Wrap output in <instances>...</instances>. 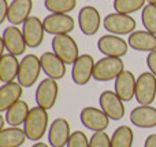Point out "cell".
<instances>
[{"instance_id": "35", "label": "cell", "mask_w": 156, "mask_h": 147, "mask_svg": "<svg viewBox=\"0 0 156 147\" xmlns=\"http://www.w3.org/2000/svg\"><path fill=\"white\" fill-rule=\"evenodd\" d=\"M32 147H49V146L47 145V143H44V142H36Z\"/></svg>"}, {"instance_id": "7", "label": "cell", "mask_w": 156, "mask_h": 147, "mask_svg": "<svg viewBox=\"0 0 156 147\" xmlns=\"http://www.w3.org/2000/svg\"><path fill=\"white\" fill-rule=\"evenodd\" d=\"M81 123L85 128L90 129L93 132H101L108 128L110 124V117L99 107L86 106L81 110Z\"/></svg>"}, {"instance_id": "15", "label": "cell", "mask_w": 156, "mask_h": 147, "mask_svg": "<svg viewBox=\"0 0 156 147\" xmlns=\"http://www.w3.org/2000/svg\"><path fill=\"white\" fill-rule=\"evenodd\" d=\"M22 32L23 37L26 40L27 47L30 48H37L41 46L44 40V24L38 17H29L22 25Z\"/></svg>"}, {"instance_id": "10", "label": "cell", "mask_w": 156, "mask_h": 147, "mask_svg": "<svg viewBox=\"0 0 156 147\" xmlns=\"http://www.w3.org/2000/svg\"><path fill=\"white\" fill-rule=\"evenodd\" d=\"M58 94H59V87H58L56 80L47 77L38 84L36 90V103L43 109L49 110L56 103Z\"/></svg>"}, {"instance_id": "11", "label": "cell", "mask_w": 156, "mask_h": 147, "mask_svg": "<svg viewBox=\"0 0 156 147\" xmlns=\"http://www.w3.org/2000/svg\"><path fill=\"white\" fill-rule=\"evenodd\" d=\"M94 59L92 55L83 54L80 55L78 59L73 63L71 69V79L77 85H85L93 79V70H94Z\"/></svg>"}, {"instance_id": "2", "label": "cell", "mask_w": 156, "mask_h": 147, "mask_svg": "<svg viewBox=\"0 0 156 147\" xmlns=\"http://www.w3.org/2000/svg\"><path fill=\"white\" fill-rule=\"evenodd\" d=\"M123 70L125 63L121 58L104 57L94 63L93 79L100 83L110 81V80H115Z\"/></svg>"}, {"instance_id": "12", "label": "cell", "mask_w": 156, "mask_h": 147, "mask_svg": "<svg viewBox=\"0 0 156 147\" xmlns=\"http://www.w3.org/2000/svg\"><path fill=\"white\" fill-rule=\"evenodd\" d=\"M99 103L101 110L110 117V120L118 121L122 120L125 116L123 101L112 91H103L99 96Z\"/></svg>"}, {"instance_id": "19", "label": "cell", "mask_w": 156, "mask_h": 147, "mask_svg": "<svg viewBox=\"0 0 156 147\" xmlns=\"http://www.w3.org/2000/svg\"><path fill=\"white\" fill-rule=\"evenodd\" d=\"M130 121L134 127L143 129H149L156 127V107L151 106H140L134 107L130 112Z\"/></svg>"}, {"instance_id": "25", "label": "cell", "mask_w": 156, "mask_h": 147, "mask_svg": "<svg viewBox=\"0 0 156 147\" xmlns=\"http://www.w3.org/2000/svg\"><path fill=\"white\" fill-rule=\"evenodd\" d=\"M29 105L21 99L5 112V121L8 123L10 127H19L22 124H25L27 116H29Z\"/></svg>"}, {"instance_id": "23", "label": "cell", "mask_w": 156, "mask_h": 147, "mask_svg": "<svg viewBox=\"0 0 156 147\" xmlns=\"http://www.w3.org/2000/svg\"><path fill=\"white\" fill-rule=\"evenodd\" d=\"M19 65H21V62L15 55L10 54V52L2 55V58H0V80L3 84L11 83L15 79H18Z\"/></svg>"}, {"instance_id": "32", "label": "cell", "mask_w": 156, "mask_h": 147, "mask_svg": "<svg viewBox=\"0 0 156 147\" xmlns=\"http://www.w3.org/2000/svg\"><path fill=\"white\" fill-rule=\"evenodd\" d=\"M147 66H148L149 72L156 76V50L148 54V57H147Z\"/></svg>"}, {"instance_id": "3", "label": "cell", "mask_w": 156, "mask_h": 147, "mask_svg": "<svg viewBox=\"0 0 156 147\" xmlns=\"http://www.w3.org/2000/svg\"><path fill=\"white\" fill-rule=\"evenodd\" d=\"M51 44H52L54 52L66 63V65H73V63L78 59V57H80L78 44L70 35L54 36Z\"/></svg>"}, {"instance_id": "4", "label": "cell", "mask_w": 156, "mask_h": 147, "mask_svg": "<svg viewBox=\"0 0 156 147\" xmlns=\"http://www.w3.org/2000/svg\"><path fill=\"white\" fill-rule=\"evenodd\" d=\"M41 69V61L37 55L29 54L25 55L19 65L18 73V83L23 88H30L38 80Z\"/></svg>"}, {"instance_id": "30", "label": "cell", "mask_w": 156, "mask_h": 147, "mask_svg": "<svg viewBox=\"0 0 156 147\" xmlns=\"http://www.w3.org/2000/svg\"><path fill=\"white\" fill-rule=\"evenodd\" d=\"M89 147H111V138L105 131L93 132L89 139Z\"/></svg>"}, {"instance_id": "18", "label": "cell", "mask_w": 156, "mask_h": 147, "mask_svg": "<svg viewBox=\"0 0 156 147\" xmlns=\"http://www.w3.org/2000/svg\"><path fill=\"white\" fill-rule=\"evenodd\" d=\"M136 84L137 79L129 70H123L115 79V92L123 102H130L136 98Z\"/></svg>"}, {"instance_id": "16", "label": "cell", "mask_w": 156, "mask_h": 147, "mask_svg": "<svg viewBox=\"0 0 156 147\" xmlns=\"http://www.w3.org/2000/svg\"><path fill=\"white\" fill-rule=\"evenodd\" d=\"M71 136L70 124L66 118H55L48 129V142L51 147H65L67 146Z\"/></svg>"}, {"instance_id": "33", "label": "cell", "mask_w": 156, "mask_h": 147, "mask_svg": "<svg viewBox=\"0 0 156 147\" xmlns=\"http://www.w3.org/2000/svg\"><path fill=\"white\" fill-rule=\"evenodd\" d=\"M8 7H10V4L7 3V0H0V24L7 19Z\"/></svg>"}, {"instance_id": "29", "label": "cell", "mask_w": 156, "mask_h": 147, "mask_svg": "<svg viewBox=\"0 0 156 147\" xmlns=\"http://www.w3.org/2000/svg\"><path fill=\"white\" fill-rule=\"evenodd\" d=\"M141 22L145 30L156 35V4H147L141 13Z\"/></svg>"}, {"instance_id": "9", "label": "cell", "mask_w": 156, "mask_h": 147, "mask_svg": "<svg viewBox=\"0 0 156 147\" xmlns=\"http://www.w3.org/2000/svg\"><path fill=\"white\" fill-rule=\"evenodd\" d=\"M97 48L104 57L122 58L127 54L129 43L116 35H104L97 40Z\"/></svg>"}, {"instance_id": "6", "label": "cell", "mask_w": 156, "mask_h": 147, "mask_svg": "<svg viewBox=\"0 0 156 147\" xmlns=\"http://www.w3.org/2000/svg\"><path fill=\"white\" fill-rule=\"evenodd\" d=\"M156 98V76L151 72H144L137 77L136 101L138 105L148 106Z\"/></svg>"}, {"instance_id": "31", "label": "cell", "mask_w": 156, "mask_h": 147, "mask_svg": "<svg viewBox=\"0 0 156 147\" xmlns=\"http://www.w3.org/2000/svg\"><path fill=\"white\" fill-rule=\"evenodd\" d=\"M67 147H89V140L85 132L76 131L71 134L70 139H69Z\"/></svg>"}, {"instance_id": "36", "label": "cell", "mask_w": 156, "mask_h": 147, "mask_svg": "<svg viewBox=\"0 0 156 147\" xmlns=\"http://www.w3.org/2000/svg\"><path fill=\"white\" fill-rule=\"evenodd\" d=\"M149 4H156V0H147Z\"/></svg>"}, {"instance_id": "17", "label": "cell", "mask_w": 156, "mask_h": 147, "mask_svg": "<svg viewBox=\"0 0 156 147\" xmlns=\"http://www.w3.org/2000/svg\"><path fill=\"white\" fill-rule=\"evenodd\" d=\"M41 61V69L43 72L49 77V79L54 80H60L65 77L66 74V63L55 54L52 52H44L40 57Z\"/></svg>"}, {"instance_id": "8", "label": "cell", "mask_w": 156, "mask_h": 147, "mask_svg": "<svg viewBox=\"0 0 156 147\" xmlns=\"http://www.w3.org/2000/svg\"><path fill=\"white\" fill-rule=\"evenodd\" d=\"M44 29L52 36L69 35L76 28V21L69 14H49L43 21Z\"/></svg>"}, {"instance_id": "34", "label": "cell", "mask_w": 156, "mask_h": 147, "mask_svg": "<svg viewBox=\"0 0 156 147\" xmlns=\"http://www.w3.org/2000/svg\"><path fill=\"white\" fill-rule=\"evenodd\" d=\"M144 147H156V134H151L147 136Z\"/></svg>"}, {"instance_id": "21", "label": "cell", "mask_w": 156, "mask_h": 147, "mask_svg": "<svg viewBox=\"0 0 156 147\" xmlns=\"http://www.w3.org/2000/svg\"><path fill=\"white\" fill-rule=\"evenodd\" d=\"M33 3L32 0H12L8 7L7 21L10 25H23L25 21L30 17Z\"/></svg>"}, {"instance_id": "28", "label": "cell", "mask_w": 156, "mask_h": 147, "mask_svg": "<svg viewBox=\"0 0 156 147\" xmlns=\"http://www.w3.org/2000/svg\"><path fill=\"white\" fill-rule=\"evenodd\" d=\"M145 2L147 0H114V8L115 13L130 15L132 13H136L145 7Z\"/></svg>"}, {"instance_id": "27", "label": "cell", "mask_w": 156, "mask_h": 147, "mask_svg": "<svg viewBox=\"0 0 156 147\" xmlns=\"http://www.w3.org/2000/svg\"><path fill=\"white\" fill-rule=\"evenodd\" d=\"M44 6L51 14H69L77 7V0H45Z\"/></svg>"}, {"instance_id": "20", "label": "cell", "mask_w": 156, "mask_h": 147, "mask_svg": "<svg viewBox=\"0 0 156 147\" xmlns=\"http://www.w3.org/2000/svg\"><path fill=\"white\" fill-rule=\"evenodd\" d=\"M129 47L136 51L152 52L156 50V35L148 30H134L127 39Z\"/></svg>"}, {"instance_id": "5", "label": "cell", "mask_w": 156, "mask_h": 147, "mask_svg": "<svg viewBox=\"0 0 156 147\" xmlns=\"http://www.w3.org/2000/svg\"><path fill=\"white\" fill-rule=\"evenodd\" d=\"M103 25L104 29L108 30L111 35L122 36V35H132L136 30V19L132 15L121 13H112L108 14L104 19H103Z\"/></svg>"}, {"instance_id": "24", "label": "cell", "mask_w": 156, "mask_h": 147, "mask_svg": "<svg viewBox=\"0 0 156 147\" xmlns=\"http://www.w3.org/2000/svg\"><path fill=\"white\" fill-rule=\"evenodd\" d=\"M26 139L25 129L19 127H10L0 131V147H21Z\"/></svg>"}, {"instance_id": "14", "label": "cell", "mask_w": 156, "mask_h": 147, "mask_svg": "<svg viewBox=\"0 0 156 147\" xmlns=\"http://www.w3.org/2000/svg\"><path fill=\"white\" fill-rule=\"evenodd\" d=\"M2 40L4 43L7 52L15 55V57L22 55L27 47L26 40L23 37V32L15 25H10V26L4 28Z\"/></svg>"}, {"instance_id": "26", "label": "cell", "mask_w": 156, "mask_h": 147, "mask_svg": "<svg viewBox=\"0 0 156 147\" xmlns=\"http://www.w3.org/2000/svg\"><path fill=\"white\" fill-rule=\"evenodd\" d=\"M134 140L133 129L127 125H121L111 136V147H132Z\"/></svg>"}, {"instance_id": "22", "label": "cell", "mask_w": 156, "mask_h": 147, "mask_svg": "<svg viewBox=\"0 0 156 147\" xmlns=\"http://www.w3.org/2000/svg\"><path fill=\"white\" fill-rule=\"evenodd\" d=\"M23 87L19 83H5L0 88V112H7L14 103L21 101Z\"/></svg>"}, {"instance_id": "13", "label": "cell", "mask_w": 156, "mask_h": 147, "mask_svg": "<svg viewBox=\"0 0 156 147\" xmlns=\"http://www.w3.org/2000/svg\"><path fill=\"white\" fill-rule=\"evenodd\" d=\"M101 25V17L97 8L85 6L78 13V26L85 36H93L99 32Z\"/></svg>"}, {"instance_id": "1", "label": "cell", "mask_w": 156, "mask_h": 147, "mask_svg": "<svg viewBox=\"0 0 156 147\" xmlns=\"http://www.w3.org/2000/svg\"><path fill=\"white\" fill-rule=\"evenodd\" d=\"M23 129L27 139L32 142H38L43 139L44 134L48 129V113H47V110L40 106L32 107L23 124Z\"/></svg>"}]
</instances>
